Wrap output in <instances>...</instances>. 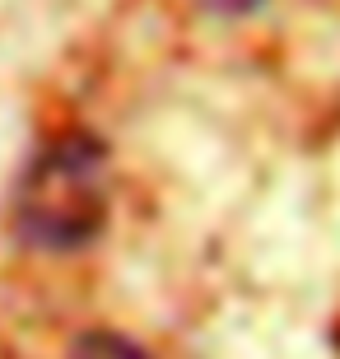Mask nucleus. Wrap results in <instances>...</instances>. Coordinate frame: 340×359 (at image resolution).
Masks as SVG:
<instances>
[{
    "label": "nucleus",
    "instance_id": "obj_1",
    "mask_svg": "<svg viewBox=\"0 0 340 359\" xmlns=\"http://www.w3.org/2000/svg\"><path fill=\"white\" fill-rule=\"evenodd\" d=\"M112 210L107 149L89 131L61 135L14 187V233L38 252H75L93 243Z\"/></svg>",
    "mask_w": 340,
    "mask_h": 359
},
{
    "label": "nucleus",
    "instance_id": "obj_2",
    "mask_svg": "<svg viewBox=\"0 0 340 359\" xmlns=\"http://www.w3.org/2000/svg\"><path fill=\"white\" fill-rule=\"evenodd\" d=\"M70 359H149V355L117 332H84L70 346Z\"/></svg>",
    "mask_w": 340,
    "mask_h": 359
},
{
    "label": "nucleus",
    "instance_id": "obj_3",
    "mask_svg": "<svg viewBox=\"0 0 340 359\" xmlns=\"http://www.w3.org/2000/svg\"><path fill=\"white\" fill-rule=\"evenodd\" d=\"M205 10H215V14H247V10H257L261 0H200Z\"/></svg>",
    "mask_w": 340,
    "mask_h": 359
}]
</instances>
